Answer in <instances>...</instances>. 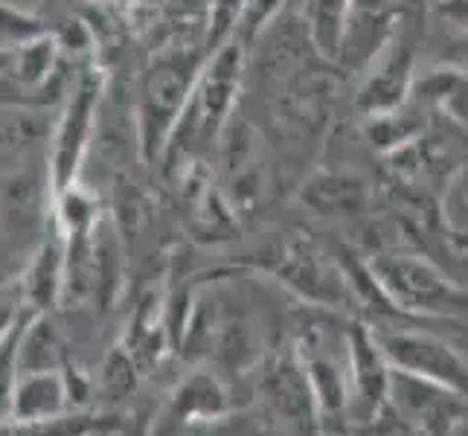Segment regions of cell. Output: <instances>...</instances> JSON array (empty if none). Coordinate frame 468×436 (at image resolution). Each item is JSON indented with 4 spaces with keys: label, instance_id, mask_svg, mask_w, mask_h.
I'll list each match as a JSON object with an SVG mask.
<instances>
[{
    "label": "cell",
    "instance_id": "1",
    "mask_svg": "<svg viewBox=\"0 0 468 436\" xmlns=\"http://www.w3.org/2000/svg\"><path fill=\"white\" fill-rule=\"evenodd\" d=\"M201 70V56L184 47H172L149 64L140 93V137L149 160L169 145Z\"/></svg>",
    "mask_w": 468,
    "mask_h": 436
},
{
    "label": "cell",
    "instance_id": "2",
    "mask_svg": "<svg viewBox=\"0 0 468 436\" xmlns=\"http://www.w3.org/2000/svg\"><path fill=\"white\" fill-rule=\"evenodd\" d=\"M241 53H245V47L236 38L216 47V56L201 70L198 85L192 90V100L184 111L181 122H177L175 134L186 132L198 143H209L221 134V128L228 125L236 105L239 79H241Z\"/></svg>",
    "mask_w": 468,
    "mask_h": 436
},
{
    "label": "cell",
    "instance_id": "3",
    "mask_svg": "<svg viewBox=\"0 0 468 436\" xmlns=\"http://www.w3.org/2000/svg\"><path fill=\"white\" fill-rule=\"evenodd\" d=\"M100 93H102L100 73L88 70V73L79 76V82H76L70 100H68V108H64V114L58 120L56 137H53L50 164H53L56 189H68L76 166L82 164L90 132H93L96 108H100Z\"/></svg>",
    "mask_w": 468,
    "mask_h": 436
},
{
    "label": "cell",
    "instance_id": "4",
    "mask_svg": "<svg viewBox=\"0 0 468 436\" xmlns=\"http://www.w3.org/2000/svg\"><path fill=\"white\" fill-rule=\"evenodd\" d=\"M410 79H413V36L408 27H396V32L381 47L378 61L369 79L361 88L358 102L367 114L381 117L396 111L405 102V93L410 90Z\"/></svg>",
    "mask_w": 468,
    "mask_h": 436
},
{
    "label": "cell",
    "instance_id": "5",
    "mask_svg": "<svg viewBox=\"0 0 468 436\" xmlns=\"http://www.w3.org/2000/svg\"><path fill=\"white\" fill-rule=\"evenodd\" d=\"M355 0H303L309 38L323 58H341Z\"/></svg>",
    "mask_w": 468,
    "mask_h": 436
},
{
    "label": "cell",
    "instance_id": "6",
    "mask_svg": "<svg viewBox=\"0 0 468 436\" xmlns=\"http://www.w3.org/2000/svg\"><path fill=\"white\" fill-rule=\"evenodd\" d=\"M50 68H53V41L27 44V50L15 61V73H18V79L27 85H38L41 79L50 73Z\"/></svg>",
    "mask_w": 468,
    "mask_h": 436
},
{
    "label": "cell",
    "instance_id": "7",
    "mask_svg": "<svg viewBox=\"0 0 468 436\" xmlns=\"http://www.w3.org/2000/svg\"><path fill=\"white\" fill-rule=\"evenodd\" d=\"M440 15L448 18L454 27L468 32V0H445V4L440 6Z\"/></svg>",
    "mask_w": 468,
    "mask_h": 436
},
{
    "label": "cell",
    "instance_id": "8",
    "mask_svg": "<svg viewBox=\"0 0 468 436\" xmlns=\"http://www.w3.org/2000/svg\"><path fill=\"white\" fill-rule=\"evenodd\" d=\"M457 61H460V70L468 73V36L457 44Z\"/></svg>",
    "mask_w": 468,
    "mask_h": 436
}]
</instances>
